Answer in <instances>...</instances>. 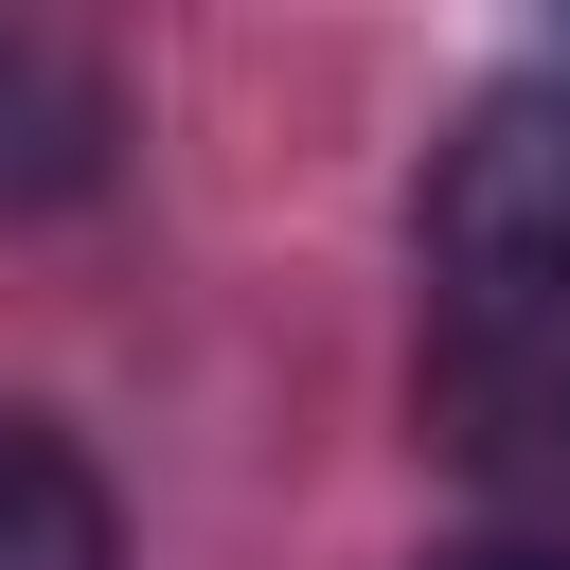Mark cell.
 I'll list each match as a JSON object with an SVG mask.
<instances>
[{
  "label": "cell",
  "instance_id": "277c9868",
  "mask_svg": "<svg viewBox=\"0 0 570 570\" xmlns=\"http://www.w3.org/2000/svg\"><path fill=\"white\" fill-rule=\"evenodd\" d=\"M0 570H125V499L71 428L0 410Z\"/></svg>",
  "mask_w": 570,
  "mask_h": 570
},
{
  "label": "cell",
  "instance_id": "6da1fadb",
  "mask_svg": "<svg viewBox=\"0 0 570 570\" xmlns=\"http://www.w3.org/2000/svg\"><path fill=\"white\" fill-rule=\"evenodd\" d=\"M410 410L499 534H570V267H428Z\"/></svg>",
  "mask_w": 570,
  "mask_h": 570
},
{
  "label": "cell",
  "instance_id": "5b68a950",
  "mask_svg": "<svg viewBox=\"0 0 570 570\" xmlns=\"http://www.w3.org/2000/svg\"><path fill=\"white\" fill-rule=\"evenodd\" d=\"M428 570H570V534H463V552H428Z\"/></svg>",
  "mask_w": 570,
  "mask_h": 570
},
{
  "label": "cell",
  "instance_id": "3957f363",
  "mask_svg": "<svg viewBox=\"0 0 570 570\" xmlns=\"http://www.w3.org/2000/svg\"><path fill=\"white\" fill-rule=\"evenodd\" d=\"M107 178H125V89H107V53L53 36V18H0V232L89 214Z\"/></svg>",
  "mask_w": 570,
  "mask_h": 570
},
{
  "label": "cell",
  "instance_id": "7a4b0ae2",
  "mask_svg": "<svg viewBox=\"0 0 570 570\" xmlns=\"http://www.w3.org/2000/svg\"><path fill=\"white\" fill-rule=\"evenodd\" d=\"M410 267H570V53L499 71L410 196Z\"/></svg>",
  "mask_w": 570,
  "mask_h": 570
}]
</instances>
